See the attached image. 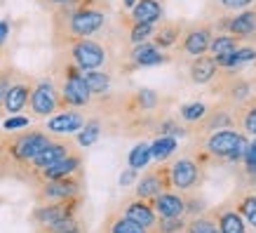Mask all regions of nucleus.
Wrapping results in <instances>:
<instances>
[{
  "label": "nucleus",
  "instance_id": "f257e3e1",
  "mask_svg": "<svg viewBox=\"0 0 256 233\" xmlns=\"http://www.w3.org/2000/svg\"><path fill=\"white\" fill-rule=\"evenodd\" d=\"M66 8H70L68 17H66V31L73 40L78 38H90L99 31L101 26L106 24V15L104 10L92 8L87 3H80V0H73Z\"/></svg>",
  "mask_w": 256,
  "mask_h": 233
},
{
  "label": "nucleus",
  "instance_id": "f03ea898",
  "mask_svg": "<svg viewBox=\"0 0 256 233\" xmlns=\"http://www.w3.org/2000/svg\"><path fill=\"white\" fill-rule=\"evenodd\" d=\"M70 59L80 71H94L106 64V50L90 38H78L70 43Z\"/></svg>",
  "mask_w": 256,
  "mask_h": 233
},
{
  "label": "nucleus",
  "instance_id": "7ed1b4c3",
  "mask_svg": "<svg viewBox=\"0 0 256 233\" xmlns=\"http://www.w3.org/2000/svg\"><path fill=\"white\" fill-rule=\"evenodd\" d=\"M59 97H62V104H66V106H87L90 99H92V92L87 90L85 78H82V73H80L76 64L66 69V78L62 83Z\"/></svg>",
  "mask_w": 256,
  "mask_h": 233
},
{
  "label": "nucleus",
  "instance_id": "20e7f679",
  "mask_svg": "<svg viewBox=\"0 0 256 233\" xmlns=\"http://www.w3.org/2000/svg\"><path fill=\"white\" fill-rule=\"evenodd\" d=\"M249 141L242 137V134L233 132V130H221V132H214L207 141V148L210 153L221 155V158H228V160H238L244 155V148H247Z\"/></svg>",
  "mask_w": 256,
  "mask_h": 233
},
{
  "label": "nucleus",
  "instance_id": "39448f33",
  "mask_svg": "<svg viewBox=\"0 0 256 233\" xmlns=\"http://www.w3.org/2000/svg\"><path fill=\"white\" fill-rule=\"evenodd\" d=\"M50 141L52 139H50L45 132H38V130H33V132H22L19 137L12 139L10 153L14 155V160H19V163H31L33 158H36Z\"/></svg>",
  "mask_w": 256,
  "mask_h": 233
},
{
  "label": "nucleus",
  "instance_id": "423d86ee",
  "mask_svg": "<svg viewBox=\"0 0 256 233\" xmlns=\"http://www.w3.org/2000/svg\"><path fill=\"white\" fill-rule=\"evenodd\" d=\"M28 104H31V111L40 118L52 116L59 104H62V97L56 92V87L50 83V80H40L38 85L31 90V97H28Z\"/></svg>",
  "mask_w": 256,
  "mask_h": 233
},
{
  "label": "nucleus",
  "instance_id": "0eeeda50",
  "mask_svg": "<svg viewBox=\"0 0 256 233\" xmlns=\"http://www.w3.org/2000/svg\"><path fill=\"white\" fill-rule=\"evenodd\" d=\"M212 43V29L207 24H200V26H193L188 29L186 36H184V52L190 57H200L210 50Z\"/></svg>",
  "mask_w": 256,
  "mask_h": 233
},
{
  "label": "nucleus",
  "instance_id": "6e6552de",
  "mask_svg": "<svg viewBox=\"0 0 256 233\" xmlns=\"http://www.w3.org/2000/svg\"><path fill=\"white\" fill-rule=\"evenodd\" d=\"M82 125H85V118L78 111H64V113H56L47 120V130L52 134H73Z\"/></svg>",
  "mask_w": 256,
  "mask_h": 233
},
{
  "label": "nucleus",
  "instance_id": "1a4fd4ad",
  "mask_svg": "<svg viewBox=\"0 0 256 233\" xmlns=\"http://www.w3.org/2000/svg\"><path fill=\"white\" fill-rule=\"evenodd\" d=\"M172 184L181 191H186V188L195 186V181H198V165L193 160H188V158H181L176 163L172 165Z\"/></svg>",
  "mask_w": 256,
  "mask_h": 233
},
{
  "label": "nucleus",
  "instance_id": "9d476101",
  "mask_svg": "<svg viewBox=\"0 0 256 233\" xmlns=\"http://www.w3.org/2000/svg\"><path fill=\"white\" fill-rule=\"evenodd\" d=\"M162 3L160 0H136L132 8V24H158L162 19Z\"/></svg>",
  "mask_w": 256,
  "mask_h": 233
},
{
  "label": "nucleus",
  "instance_id": "9b49d317",
  "mask_svg": "<svg viewBox=\"0 0 256 233\" xmlns=\"http://www.w3.org/2000/svg\"><path fill=\"white\" fill-rule=\"evenodd\" d=\"M218 73V64L214 57H195L193 64H190V69H188V76H190V80L193 83H198V85H204V83H210V80H214Z\"/></svg>",
  "mask_w": 256,
  "mask_h": 233
},
{
  "label": "nucleus",
  "instance_id": "f8f14e48",
  "mask_svg": "<svg viewBox=\"0 0 256 233\" xmlns=\"http://www.w3.org/2000/svg\"><path fill=\"white\" fill-rule=\"evenodd\" d=\"M31 83H14V85H10L8 94H5V101H2V109L8 111V113H22L26 109V104H28V97H31Z\"/></svg>",
  "mask_w": 256,
  "mask_h": 233
},
{
  "label": "nucleus",
  "instance_id": "ddd939ff",
  "mask_svg": "<svg viewBox=\"0 0 256 233\" xmlns=\"http://www.w3.org/2000/svg\"><path fill=\"white\" fill-rule=\"evenodd\" d=\"M80 184L76 179L64 177V179H50V184L42 188V195L47 200H68L73 195H78Z\"/></svg>",
  "mask_w": 256,
  "mask_h": 233
},
{
  "label": "nucleus",
  "instance_id": "4468645a",
  "mask_svg": "<svg viewBox=\"0 0 256 233\" xmlns=\"http://www.w3.org/2000/svg\"><path fill=\"white\" fill-rule=\"evenodd\" d=\"M134 66H158V64H164L167 57L160 52V47H156L153 43H139L134 45V50L130 52Z\"/></svg>",
  "mask_w": 256,
  "mask_h": 233
},
{
  "label": "nucleus",
  "instance_id": "2eb2a0df",
  "mask_svg": "<svg viewBox=\"0 0 256 233\" xmlns=\"http://www.w3.org/2000/svg\"><path fill=\"white\" fill-rule=\"evenodd\" d=\"M228 31L233 33V38L238 40H247L256 36V12L254 10H244L242 15L233 17L228 22Z\"/></svg>",
  "mask_w": 256,
  "mask_h": 233
},
{
  "label": "nucleus",
  "instance_id": "dca6fc26",
  "mask_svg": "<svg viewBox=\"0 0 256 233\" xmlns=\"http://www.w3.org/2000/svg\"><path fill=\"white\" fill-rule=\"evenodd\" d=\"M68 155V144H62V141H50L42 151H40L36 158H33L31 163H33V167L36 170H45V167H50V165H54V163H59L62 158H66Z\"/></svg>",
  "mask_w": 256,
  "mask_h": 233
},
{
  "label": "nucleus",
  "instance_id": "f3484780",
  "mask_svg": "<svg viewBox=\"0 0 256 233\" xmlns=\"http://www.w3.org/2000/svg\"><path fill=\"white\" fill-rule=\"evenodd\" d=\"M153 200H156V212L162 219H167V217H181V214H184V210H186L184 200H181L176 193H158Z\"/></svg>",
  "mask_w": 256,
  "mask_h": 233
},
{
  "label": "nucleus",
  "instance_id": "a211bd4d",
  "mask_svg": "<svg viewBox=\"0 0 256 233\" xmlns=\"http://www.w3.org/2000/svg\"><path fill=\"white\" fill-rule=\"evenodd\" d=\"M78 170H80L78 155H66V158H62L59 163L45 167V170H42V177L45 179H64V177H70L73 172H78Z\"/></svg>",
  "mask_w": 256,
  "mask_h": 233
},
{
  "label": "nucleus",
  "instance_id": "6ab92c4d",
  "mask_svg": "<svg viewBox=\"0 0 256 233\" xmlns=\"http://www.w3.org/2000/svg\"><path fill=\"white\" fill-rule=\"evenodd\" d=\"M124 217H130L132 221H136L139 226H144V228H153V226H156V210H153L150 205H146V202H141V200L127 205Z\"/></svg>",
  "mask_w": 256,
  "mask_h": 233
},
{
  "label": "nucleus",
  "instance_id": "aec40b11",
  "mask_svg": "<svg viewBox=\"0 0 256 233\" xmlns=\"http://www.w3.org/2000/svg\"><path fill=\"white\" fill-rule=\"evenodd\" d=\"M64 217H70L68 207L64 205V202H54V205H45V207H40L38 212H36V219H38L42 226H54L56 221H62Z\"/></svg>",
  "mask_w": 256,
  "mask_h": 233
},
{
  "label": "nucleus",
  "instance_id": "412c9836",
  "mask_svg": "<svg viewBox=\"0 0 256 233\" xmlns=\"http://www.w3.org/2000/svg\"><path fill=\"white\" fill-rule=\"evenodd\" d=\"M82 78H85L87 83V90L92 94H106L110 90V76L106 73V71H85L82 73Z\"/></svg>",
  "mask_w": 256,
  "mask_h": 233
},
{
  "label": "nucleus",
  "instance_id": "4be33fe9",
  "mask_svg": "<svg viewBox=\"0 0 256 233\" xmlns=\"http://www.w3.org/2000/svg\"><path fill=\"white\" fill-rule=\"evenodd\" d=\"M176 151V139L174 137H164V134H160L153 144H150V158L153 160H167L172 153Z\"/></svg>",
  "mask_w": 256,
  "mask_h": 233
},
{
  "label": "nucleus",
  "instance_id": "5701e85b",
  "mask_svg": "<svg viewBox=\"0 0 256 233\" xmlns=\"http://www.w3.org/2000/svg\"><path fill=\"white\" fill-rule=\"evenodd\" d=\"M178 33H181V26H178V24H160V29L153 31L156 47H172L178 40Z\"/></svg>",
  "mask_w": 256,
  "mask_h": 233
},
{
  "label": "nucleus",
  "instance_id": "b1692460",
  "mask_svg": "<svg viewBox=\"0 0 256 233\" xmlns=\"http://www.w3.org/2000/svg\"><path fill=\"white\" fill-rule=\"evenodd\" d=\"M238 43H240V40L233 38V36H216V38L210 43L212 57H214V59H221V57L230 55V52L238 50Z\"/></svg>",
  "mask_w": 256,
  "mask_h": 233
},
{
  "label": "nucleus",
  "instance_id": "393cba45",
  "mask_svg": "<svg viewBox=\"0 0 256 233\" xmlns=\"http://www.w3.org/2000/svg\"><path fill=\"white\" fill-rule=\"evenodd\" d=\"M127 163H130V167H132V170H144V167L150 163V144H146V141L136 144V146L130 151Z\"/></svg>",
  "mask_w": 256,
  "mask_h": 233
},
{
  "label": "nucleus",
  "instance_id": "a878e982",
  "mask_svg": "<svg viewBox=\"0 0 256 233\" xmlns=\"http://www.w3.org/2000/svg\"><path fill=\"white\" fill-rule=\"evenodd\" d=\"M101 137V123L99 120H87L82 127L78 130V144L80 146H92L96 144V139Z\"/></svg>",
  "mask_w": 256,
  "mask_h": 233
},
{
  "label": "nucleus",
  "instance_id": "bb28decb",
  "mask_svg": "<svg viewBox=\"0 0 256 233\" xmlns=\"http://www.w3.org/2000/svg\"><path fill=\"white\" fill-rule=\"evenodd\" d=\"M160 186H162V179L160 174H148L139 181V186H136V195L139 198H156L160 193Z\"/></svg>",
  "mask_w": 256,
  "mask_h": 233
},
{
  "label": "nucleus",
  "instance_id": "cd10ccee",
  "mask_svg": "<svg viewBox=\"0 0 256 233\" xmlns=\"http://www.w3.org/2000/svg\"><path fill=\"white\" fill-rule=\"evenodd\" d=\"M218 231L221 233H244V221L240 219L238 212H226V214H221Z\"/></svg>",
  "mask_w": 256,
  "mask_h": 233
},
{
  "label": "nucleus",
  "instance_id": "c85d7f7f",
  "mask_svg": "<svg viewBox=\"0 0 256 233\" xmlns=\"http://www.w3.org/2000/svg\"><path fill=\"white\" fill-rule=\"evenodd\" d=\"M153 31H156V24H132V29H130V43L132 45L146 43L148 38H153Z\"/></svg>",
  "mask_w": 256,
  "mask_h": 233
},
{
  "label": "nucleus",
  "instance_id": "c756f323",
  "mask_svg": "<svg viewBox=\"0 0 256 233\" xmlns=\"http://www.w3.org/2000/svg\"><path fill=\"white\" fill-rule=\"evenodd\" d=\"M204 116H207V106L200 104V101H193V104L181 106V118L188 120V123H198V120H202Z\"/></svg>",
  "mask_w": 256,
  "mask_h": 233
},
{
  "label": "nucleus",
  "instance_id": "7c9ffc66",
  "mask_svg": "<svg viewBox=\"0 0 256 233\" xmlns=\"http://www.w3.org/2000/svg\"><path fill=\"white\" fill-rule=\"evenodd\" d=\"M110 233H146V228H144V226H139L136 221H132L130 217H120V219H116V221H113Z\"/></svg>",
  "mask_w": 256,
  "mask_h": 233
},
{
  "label": "nucleus",
  "instance_id": "2f4dec72",
  "mask_svg": "<svg viewBox=\"0 0 256 233\" xmlns=\"http://www.w3.org/2000/svg\"><path fill=\"white\" fill-rule=\"evenodd\" d=\"M134 99H136V106H139L141 111H150V109H156L158 94L153 92V90H139Z\"/></svg>",
  "mask_w": 256,
  "mask_h": 233
},
{
  "label": "nucleus",
  "instance_id": "473e14b6",
  "mask_svg": "<svg viewBox=\"0 0 256 233\" xmlns=\"http://www.w3.org/2000/svg\"><path fill=\"white\" fill-rule=\"evenodd\" d=\"M188 233H221V231L212 224L210 219H195V221H190V226H188Z\"/></svg>",
  "mask_w": 256,
  "mask_h": 233
},
{
  "label": "nucleus",
  "instance_id": "72a5a7b5",
  "mask_svg": "<svg viewBox=\"0 0 256 233\" xmlns=\"http://www.w3.org/2000/svg\"><path fill=\"white\" fill-rule=\"evenodd\" d=\"M24 127H28V118L19 116V113H14L12 118H8V120L2 123V130H5V132H16V130H24Z\"/></svg>",
  "mask_w": 256,
  "mask_h": 233
},
{
  "label": "nucleus",
  "instance_id": "f704fd0d",
  "mask_svg": "<svg viewBox=\"0 0 256 233\" xmlns=\"http://www.w3.org/2000/svg\"><path fill=\"white\" fill-rule=\"evenodd\" d=\"M244 163H247L249 174L256 177V139L252 144H247V148H244Z\"/></svg>",
  "mask_w": 256,
  "mask_h": 233
},
{
  "label": "nucleus",
  "instance_id": "c9c22d12",
  "mask_svg": "<svg viewBox=\"0 0 256 233\" xmlns=\"http://www.w3.org/2000/svg\"><path fill=\"white\" fill-rule=\"evenodd\" d=\"M242 212L247 214V221L256 228V198H247L242 202Z\"/></svg>",
  "mask_w": 256,
  "mask_h": 233
},
{
  "label": "nucleus",
  "instance_id": "e433bc0d",
  "mask_svg": "<svg viewBox=\"0 0 256 233\" xmlns=\"http://www.w3.org/2000/svg\"><path fill=\"white\" fill-rule=\"evenodd\" d=\"M242 125H244V130H247L249 134H254V137H256V106L247 109L244 118H242Z\"/></svg>",
  "mask_w": 256,
  "mask_h": 233
},
{
  "label": "nucleus",
  "instance_id": "4c0bfd02",
  "mask_svg": "<svg viewBox=\"0 0 256 233\" xmlns=\"http://www.w3.org/2000/svg\"><path fill=\"white\" fill-rule=\"evenodd\" d=\"M181 226H184V221H181L178 217H167L164 221H160V231L162 233H176Z\"/></svg>",
  "mask_w": 256,
  "mask_h": 233
},
{
  "label": "nucleus",
  "instance_id": "58836bf2",
  "mask_svg": "<svg viewBox=\"0 0 256 233\" xmlns=\"http://www.w3.org/2000/svg\"><path fill=\"white\" fill-rule=\"evenodd\" d=\"M160 134H164V137H181L184 134V130L178 127V123H174V120H164L162 125H160Z\"/></svg>",
  "mask_w": 256,
  "mask_h": 233
},
{
  "label": "nucleus",
  "instance_id": "ea45409f",
  "mask_svg": "<svg viewBox=\"0 0 256 233\" xmlns=\"http://www.w3.org/2000/svg\"><path fill=\"white\" fill-rule=\"evenodd\" d=\"M136 181V170H124L122 174H120V186H130V184H134Z\"/></svg>",
  "mask_w": 256,
  "mask_h": 233
},
{
  "label": "nucleus",
  "instance_id": "a19ab883",
  "mask_svg": "<svg viewBox=\"0 0 256 233\" xmlns=\"http://www.w3.org/2000/svg\"><path fill=\"white\" fill-rule=\"evenodd\" d=\"M254 0H221V5H226V8L230 10H240V8H247V5H252Z\"/></svg>",
  "mask_w": 256,
  "mask_h": 233
},
{
  "label": "nucleus",
  "instance_id": "79ce46f5",
  "mask_svg": "<svg viewBox=\"0 0 256 233\" xmlns=\"http://www.w3.org/2000/svg\"><path fill=\"white\" fill-rule=\"evenodd\" d=\"M10 78L8 76H0V106H2V101H5V94H8V90H10Z\"/></svg>",
  "mask_w": 256,
  "mask_h": 233
},
{
  "label": "nucleus",
  "instance_id": "37998d69",
  "mask_svg": "<svg viewBox=\"0 0 256 233\" xmlns=\"http://www.w3.org/2000/svg\"><path fill=\"white\" fill-rule=\"evenodd\" d=\"M8 36H10V24L8 22H0V47L5 45Z\"/></svg>",
  "mask_w": 256,
  "mask_h": 233
},
{
  "label": "nucleus",
  "instance_id": "c03bdc74",
  "mask_svg": "<svg viewBox=\"0 0 256 233\" xmlns=\"http://www.w3.org/2000/svg\"><path fill=\"white\" fill-rule=\"evenodd\" d=\"M50 5H68V3H73V0H47Z\"/></svg>",
  "mask_w": 256,
  "mask_h": 233
},
{
  "label": "nucleus",
  "instance_id": "a18cd8bd",
  "mask_svg": "<svg viewBox=\"0 0 256 233\" xmlns=\"http://www.w3.org/2000/svg\"><path fill=\"white\" fill-rule=\"evenodd\" d=\"M59 233H80V228H78V224H76V226H70V228H66V231H59Z\"/></svg>",
  "mask_w": 256,
  "mask_h": 233
},
{
  "label": "nucleus",
  "instance_id": "49530a36",
  "mask_svg": "<svg viewBox=\"0 0 256 233\" xmlns=\"http://www.w3.org/2000/svg\"><path fill=\"white\" fill-rule=\"evenodd\" d=\"M122 3H124V8H130V10H132V8H134V3H136V0H122Z\"/></svg>",
  "mask_w": 256,
  "mask_h": 233
}]
</instances>
